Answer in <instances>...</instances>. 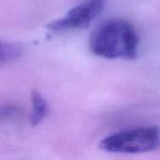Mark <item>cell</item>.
I'll return each instance as SVG.
<instances>
[{"mask_svg":"<svg viewBox=\"0 0 160 160\" xmlns=\"http://www.w3.org/2000/svg\"><path fill=\"white\" fill-rule=\"evenodd\" d=\"M139 38L127 21L111 19L101 23L91 35L90 51L109 59H134L137 56Z\"/></svg>","mask_w":160,"mask_h":160,"instance_id":"cell-1","label":"cell"},{"mask_svg":"<svg viewBox=\"0 0 160 160\" xmlns=\"http://www.w3.org/2000/svg\"><path fill=\"white\" fill-rule=\"evenodd\" d=\"M160 145V128L157 126L141 127L111 134L99 142V148L114 154L151 152Z\"/></svg>","mask_w":160,"mask_h":160,"instance_id":"cell-2","label":"cell"},{"mask_svg":"<svg viewBox=\"0 0 160 160\" xmlns=\"http://www.w3.org/2000/svg\"><path fill=\"white\" fill-rule=\"evenodd\" d=\"M105 8V0H84L72 8L63 18L50 22L47 27L52 32H63L87 27Z\"/></svg>","mask_w":160,"mask_h":160,"instance_id":"cell-3","label":"cell"},{"mask_svg":"<svg viewBox=\"0 0 160 160\" xmlns=\"http://www.w3.org/2000/svg\"><path fill=\"white\" fill-rule=\"evenodd\" d=\"M31 99L32 112L30 115V123L33 127H36L47 117L49 113V105L43 96L37 91H33Z\"/></svg>","mask_w":160,"mask_h":160,"instance_id":"cell-4","label":"cell"},{"mask_svg":"<svg viewBox=\"0 0 160 160\" xmlns=\"http://www.w3.org/2000/svg\"><path fill=\"white\" fill-rule=\"evenodd\" d=\"M22 53V48L14 43L1 44V63L6 64L18 59Z\"/></svg>","mask_w":160,"mask_h":160,"instance_id":"cell-5","label":"cell"}]
</instances>
